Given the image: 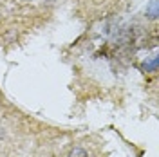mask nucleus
<instances>
[{
  "label": "nucleus",
  "instance_id": "obj_4",
  "mask_svg": "<svg viewBox=\"0 0 159 157\" xmlns=\"http://www.w3.org/2000/svg\"><path fill=\"white\" fill-rule=\"evenodd\" d=\"M98 2H99V0H98Z\"/></svg>",
  "mask_w": 159,
  "mask_h": 157
},
{
  "label": "nucleus",
  "instance_id": "obj_1",
  "mask_svg": "<svg viewBox=\"0 0 159 157\" xmlns=\"http://www.w3.org/2000/svg\"><path fill=\"white\" fill-rule=\"evenodd\" d=\"M147 15H148L152 20L157 16V0H152V2L148 4V7H147Z\"/></svg>",
  "mask_w": 159,
  "mask_h": 157
},
{
  "label": "nucleus",
  "instance_id": "obj_3",
  "mask_svg": "<svg viewBox=\"0 0 159 157\" xmlns=\"http://www.w3.org/2000/svg\"><path fill=\"white\" fill-rule=\"evenodd\" d=\"M29 2H31V0H29Z\"/></svg>",
  "mask_w": 159,
  "mask_h": 157
},
{
  "label": "nucleus",
  "instance_id": "obj_2",
  "mask_svg": "<svg viewBox=\"0 0 159 157\" xmlns=\"http://www.w3.org/2000/svg\"><path fill=\"white\" fill-rule=\"evenodd\" d=\"M67 157H89V154H87L83 148L74 146V148H70V152H69V155Z\"/></svg>",
  "mask_w": 159,
  "mask_h": 157
}]
</instances>
